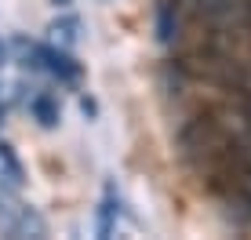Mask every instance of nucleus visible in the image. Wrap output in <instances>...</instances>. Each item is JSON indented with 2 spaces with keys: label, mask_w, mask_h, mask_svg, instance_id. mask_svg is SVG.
Segmentation results:
<instances>
[{
  "label": "nucleus",
  "mask_w": 251,
  "mask_h": 240,
  "mask_svg": "<svg viewBox=\"0 0 251 240\" xmlns=\"http://www.w3.org/2000/svg\"><path fill=\"white\" fill-rule=\"evenodd\" d=\"M22 48H25V62L33 58V66L48 70L62 84H76V80H80V66H76L62 48H40V44H22Z\"/></svg>",
  "instance_id": "1"
},
{
  "label": "nucleus",
  "mask_w": 251,
  "mask_h": 240,
  "mask_svg": "<svg viewBox=\"0 0 251 240\" xmlns=\"http://www.w3.org/2000/svg\"><path fill=\"white\" fill-rule=\"evenodd\" d=\"M0 229L7 237H44V222L33 215L29 208H22V204H7L0 211Z\"/></svg>",
  "instance_id": "2"
},
{
  "label": "nucleus",
  "mask_w": 251,
  "mask_h": 240,
  "mask_svg": "<svg viewBox=\"0 0 251 240\" xmlns=\"http://www.w3.org/2000/svg\"><path fill=\"white\" fill-rule=\"evenodd\" d=\"M157 33H160L164 44H178V33H182V4L160 0V7H157Z\"/></svg>",
  "instance_id": "3"
},
{
  "label": "nucleus",
  "mask_w": 251,
  "mask_h": 240,
  "mask_svg": "<svg viewBox=\"0 0 251 240\" xmlns=\"http://www.w3.org/2000/svg\"><path fill=\"white\" fill-rule=\"evenodd\" d=\"M29 113L37 117L40 127H58V120H62V109H58V102L51 98V95H44V91L29 98Z\"/></svg>",
  "instance_id": "4"
},
{
  "label": "nucleus",
  "mask_w": 251,
  "mask_h": 240,
  "mask_svg": "<svg viewBox=\"0 0 251 240\" xmlns=\"http://www.w3.org/2000/svg\"><path fill=\"white\" fill-rule=\"evenodd\" d=\"M51 40H55L58 48H73L76 40H80V22L73 19V15H66V19H58V22H51Z\"/></svg>",
  "instance_id": "5"
},
{
  "label": "nucleus",
  "mask_w": 251,
  "mask_h": 240,
  "mask_svg": "<svg viewBox=\"0 0 251 240\" xmlns=\"http://www.w3.org/2000/svg\"><path fill=\"white\" fill-rule=\"evenodd\" d=\"M0 164H4L7 171H11V178L19 182V175H22V171H19V160L11 157V149H7V145H0Z\"/></svg>",
  "instance_id": "6"
},
{
  "label": "nucleus",
  "mask_w": 251,
  "mask_h": 240,
  "mask_svg": "<svg viewBox=\"0 0 251 240\" xmlns=\"http://www.w3.org/2000/svg\"><path fill=\"white\" fill-rule=\"evenodd\" d=\"M55 4H58V7H66V4H69V0H55Z\"/></svg>",
  "instance_id": "7"
}]
</instances>
